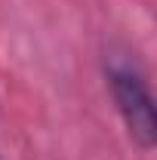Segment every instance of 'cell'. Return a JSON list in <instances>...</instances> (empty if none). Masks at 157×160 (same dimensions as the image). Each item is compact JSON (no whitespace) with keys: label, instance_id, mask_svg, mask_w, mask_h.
Returning <instances> with one entry per match:
<instances>
[{"label":"cell","instance_id":"1","mask_svg":"<svg viewBox=\"0 0 157 160\" xmlns=\"http://www.w3.org/2000/svg\"><path fill=\"white\" fill-rule=\"evenodd\" d=\"M105 80H108L111 99L117 105V114L129 132V139L142 151H151L157 142V114H154V96L148 86V74L126 52H111L105 62Z\"/></svg>","mask_w":157,"mask_h":160}]
</instances>
